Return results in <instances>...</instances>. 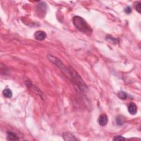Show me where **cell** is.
Returning a JSON list of instances; mask_svg holds the SVG:
<instances>
[{
    "instance_id": "cell-12",
    "label": "cell",
    "mask_w": 141,
    "mask_h": 141,
    "mask_svg": "<svg viewBox=\"0 0 141 141\" xmlns=\"http://www.w3.org/2000/svg\"><path fill=\"white\" fill-rule=\"evenodd\" d=\"M136 10L138 11V13H140V10H141V3L139 2L137 5L136 7Z\"/></svg>"
},
{
    "instance_id": "cell-7",
    "label": "cell",
    "mask_w": 141,
    "mask_h": 141,
    "mask_svg": "<svg viewBox=\"0 0 141 141\" xmlns=\"http://www.w3.org/2000/svg\"><path fill=\"white\" fill-rule=\"evenodd\" d=\"M63 138L65 140H77L75 137L70 133H65L63 135Z\"/></svg>"
},
{
    "instance_id": "cell-5",
    "label": "cell",
    "mask_w": 141,
    "mask_h": 141,
    "mask_svg": "<svg viewBox=\"0 0 141 141\" xmlns=\"http://www.w3.org/2000/svg\"><path fill=\"white\" fill-rule=\"evenodd\" d=\"M128 111L131 115H134L137 112V107L133 102H131L128 106Z\"/></svg>"
},
{
    "instance_id": "cell-2",
    "label": "cell",
    "mask_w": 141,
    "mask_h": 141,
    "mask_svg": "<svg viewBox=\"0 0 141 141\" xmlns=\"http://www.w3.org/2000/svg\"><path fill=\"white\" fill-rule=\"evenodd\" d=\"M98 122L101 126H105L108 122V117L107 115L105 114H102L99 116L98 118Z\"/></svg>"
},
{
    "instance_id": "cell-3",
    "label": "cell",
    "mask_w": 141,
    "mask_h": 141,
    "mask_svg": "<svg viewBox=\"0 0 141 141\" xmlns=\"http://www.w3.org/2000/svg\"><path fill=\"white\" fill-rule=\"evenodd\" d=\"M35 38L39 41L44 40L46 37V34L42 31H38L35 33Z\"/></svg>"
},
{
    "instance_id": "cell-6",
    "label": "cell",
    "mask_w": 141,
    "mask_h": 141,
    "mask_svg": "<svg viewBox=\"0 0 141 141\" xmlns=\"http://www.w3.org/2000/svg\"><path fill=\"white\" fill-rule=\"evenodd\" d=\"M7 139L10 140H19V138L18 137V136H17L14 133H13V132L11 131H8L7 132Z\"/></svg>"
},
{
    "instance_id": "cell-1",
    "label": "cell",
    "mask_w": 141,
    "mask_h": 141,
    "mask_svg": "<svg viewBox=\"0 0 141 141\" xmlns=\"http://www.w3.org/2000/svg\"><path fill=\"white\" fill-rule=\"evenodd\" d=\"M73 22L75 27L78 31L87 34V35H91L92 32V29L82 17L78 16H75L73 19Z\"/></svg>"
},
{
    "instance_id": "cell-9",
    "label": "cell",
    "mask_w": 141,
    "mask_h": 141,
    "mask_svg": "<svg viewBox=\"0 0 141 141\" xmlns=\"http://www.w3.org/2000/svg\"><path fill=\"white\" fill-rule=\"evenodd\" d=\"M3 95L7 98H11L12 97V92L10 89H6L3 91Z\"/></svg>"
},
{
    "instance_id": "cell-10",
    "label": "cell",
    "mask_w": 141,
    "mask_h": 141,
    "mask_svg": "<svg viewBox=\"0 0 141 141\" xmlns=\"http://www.w3.org/2000/svg\"><path fill=\"white\" fill-rule=\"evenodd\" d=\"M118 97L120 99H121L122 100H125L127 99V95L125 92L121 91L118 93Z\"/></svg>"
},
{
    "instance_id": "cell-11",
    "label": "cell",
    "mask_w": 141,
    "mask_h": 141,
    "mask_svg": "<svg viewBox=\"0 0 141 141\" xmlns=\"http://www.w3.org/2000/svg\"><path fill=\"white\" fill-rule=\"evenodd\" d=\"M125 139H126L124 137H122L121 136H116L114 137V138H113V140H117V141L124 140Z\"/></svg>"
},
{
    "instance_id": "cell-4",
    "label": "cell",
    "mask_w": 141,
    "mask_h": 141,
    "mask_svg": "<svg viewBox=\"0 0 141 141\" xmlns=\"http://www.w3.org/2000/svg\"><path fill=\"white\" fill-rule=\"evenodd\" d=\"M46 10V6L45 5V4L43 2H41L40 4H39L36 7V11L38 14H40V16H41V14H44L45 13Z\"/></svg>"
},
{
    "instance_id": "cell-8",
    "label": "cell",
    "mask_w": 141,
    "mask_h": 141,
    "mask_svg": "<svg viewBox=\"0 0 141 141\" xmlns=\"http://www.w3.org/2000/svg\"><path fill=\"white\" fill-rule=\"evenodd\" d=\"M116 121L117 125L121 126L124 124L125 122H126V118L124 116H122V115H119V116L116 117Z\"/></svg>"
},
{
    "instance_id": "cell-13",
    "label": "cell",
    "mask_w": 141,
    "mask_h": 141,
    "mask_svg": "<svg viewBox=\"0 0 141 141\" xmlns=\"http://www.w3.org/2000/svg\"><path fill=\"white\" fill-rule=\"evenodd\" d=\"M125 12L127 14H130L132 12V9L130 7H127L125 8Z\"/></svg>"
}]
</instances>
